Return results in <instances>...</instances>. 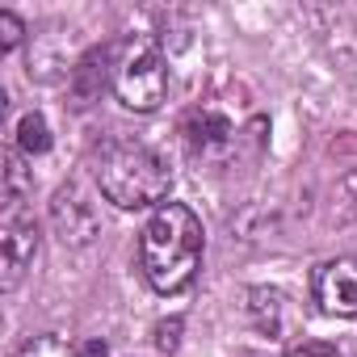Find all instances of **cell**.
<instances>
[{"label": "cell", "instance_id": "277c9868", "mask_svg": "<svg viewBox=\"0 0 357 357\" xmlns=\"http://www.w3.org/2000/svg\"><path fill=\"white\" fill-rule=\"evenodd\" d=\"M51 227H55L63 248H89L101 236V227H105L101 223V206H97V198L89 194L84 181H68V185L55 190V198H51Z\"/></svg>", "mask_w": 357, "mask_h": 357}, {"label": "cell", "instance_id": "4fadbf2b", "mask_svg": "<svg viewBox=\"0 0 357 357\" xmlns=\"http://www.w3.org/2000/svg\"><path fill=\"white\" fill-rule=\"evenodd\" d=\"M22 357H80V353L59 336H34L22 344Z\"/></svg>", "mask_w": 357, "mask_h": 357}, {"label": "cell", "instance_id": "30bf717a", "mask_svg": "<svg viewBox=\"0 0 357 357\" xmlns=\"http://www.w3.org/2000/svg\"><path fill=\"white\" fill-rule=\"evenodd\" d=\"M332 211H328V219L332 223H357V168H344L336 181H332Z\"/></svg>", "mask_w": 357, "mask_h": 357}, {"label": "cell", "instance_id": "ba28073f", "mask_svg": "<svg viewBox=\"0 0 357 357\" xmlns=\"http://www.w3.org/2000/svg\"><path fill=\"white\" fill-rule=\"evenodd\" d=\"M248 319L265 336H282V328H286V294L282 290H269V286L248 290Z\"/></svg>", "mask_w": 357, "mask_h": 357}, {"label": "cell", "instance_id": "6da1fadb", "mask_svg": "<svg viewBox=\"0 0 357 357\" xmlns=\"http://www.w3.org/2000/svg\"><path fill=\"white\" fill-rule=\"evenodd\" d=\"M202 265V223L190 206L164 202L139 236V269L155 294H181Z\"/></svg>", "mask_w": 357, "mask_h": 357}, {"label": "cell", "instance_id": "7c38bea8", "mask_svg": "<svg viewBox=\"0 0 357 357\" xmlns=\"http://www.w3.org/2000/svg\"><path fill=\"white\" fill-rule=\"evenodd\" d=\"M17 147L26 155H47L51 151V126H47V118L38 109L22 114V122H17Z\"/></svg>", "mask_w": 357, "mask_h": 357}, {"label": "cell", "instance_id": "9c48e42d", "mask_svg": "<svg viewBox=\"0 0 357 357\" xmlns=\"http://www.w3.org/2000/svg\"><path fill=\"white\" fill-rule=\"evenodd\" d=\"M105 59H109V47L89 51V55L72 68V97H76V105H89V101H97V97H101V89H105V80H109V72H97V63H105Z\"/></svg>", "mask_w": 357, "mask_h": 357}, {"label": "cell", "instance_id": "9a60e30c", "mask_svg": "<svg viewBox=\"0 0 357 357\" xmlns=\"http://www.w3.org/2000/svg\"><path fill=\"white\" fill-rule=\"evenodd\" d=\"M22 34H26L22 17H17V13H9V9H0V55H9V51L22 43Z\"/></svg>", "mask_w": 357, "mask_h": 357}, {"label": "cell", "instance_id": "e0dca14e", "mask_svg": "<svg viewBox=\"0 0 357 357\" xmlns=\"http://www.w3.org/2000/svg\"><path fill=\"white\" fill-rule=\"evenodd\" d=\"M84 353H89V357H105V353H109V349H105V340H93V344H89V349H84Z\"/></svg>", "mask_w": 357, "mask_h": 357}, {"label": "cell", "instance_id": "3957f363", "mask_svg": "<svg viewBox=\"0 0 357 357\" xmlns=\"http://www.w3.org/2000/svg\"><path fill=\"white\" fill-rule=\"evenodd\" d=\"M114 93L135 114L160 109V101L168 97V63L151 38H135L126 47L122 63L114 68Z\"/></svg>", "mask_w": 357, "mask_h": 357}, {"label": "cell", "instance_id": "5bb4252c", "mask_svg": "<svg viewBox=\"0 0 357 357\" xmlns=\"http://www.w3.org/2000/svg\"><path fill=\"white\" fill-rule=\"evenodd\" d=\"M181 332H185V319L181 315H172V319H160L155 324V349L160 353H176V344H181Z\"/></svg>", "mask_w": 357, "mask_h": 357}, {"label": "cell", "instance_id": "7a4b0ae2", "mask_svg": "<svg viewBox=\"0 0 357 357\" xmlns=\"http://www.w3.org/2000/svg\"><path fill=\"white\" fill-rule=\"evenodd\" d=\"M97 176V194L122 211H143V206H164L172 190V168L168 160L135 139H109L97 151L93 164Z\"/></svg>", "mask_w": 357, "mask_h": 357}, {"label": "cell", "instance_id": "8fae6325", "mask_svg": "<svg viewBox=\"0 0 357 357\" xmlns=\"http://www.w3.org/2000/svg\"><path fill=\"white\" fill-rule=\"evenodd\" d=\"M30 190H34V176H30V168L22 164V155H17V151H5V211H17V206H26Z\"/></svg>", "mask_w": 357, "mask_h": 357}, {"label": "cell", "instance_id": "8992f818", "mask_svg": "<svg viewBox=\"0 0 357 357\" xmlns=\"http://www.w3.org/2000/svg\"><path fill=\"white\" fill-rule=\"evenodd\" d=\"M311 294L324 315L336 319H357V257H336L324 261L311 278Z\"/></svg>", "mask_w": 357, "mask_h": 357}, {"label": "cell", "instance_id": "5b68a950", "mask_svg": "<svg viewBox=\"0 0 357 357\" xmlns=\"http://www.w3.org/2000/svg\"><path fill=\"white\" fill-rule=\"evenodd\" d=\"M38 248H43V236H38V223L26 206L17 211H5L0 219V286L9 294L22 286V278L34 269L38 261Z\"/></svg>", "mask_w": 357, "mask_h": 357}, {"label": "cell", "instance_id": "52a82bcc", "mask_svg": "<svg viewBox=\"0 0 357 357\" xmlns=\"http://www.w3.org/2000/svg\"><path fill=\"white\" fill-rule=\"evenodd\" d=\"M185 143L194 155H219L231 147V122L219 109H198L185 118Z\"/></svg>", "mask_w": 357, "mask_h": 357}, {"label": "cell", "instance_id": "2e32d148", "mask_svg": "<svg viewBox=\"0 0 357 357\" xmlns=\"http://www.w3.org/2000/svg\"><path fill=\"white\" fill-rule=\"evenodd\" d=\"M290 357H340L332 344H303V349H294Z\"/></svg>", "mask_w": 357, "mask_h": 357}]
</instances>
